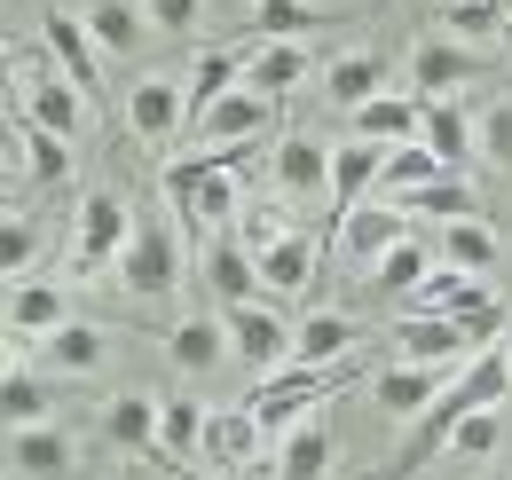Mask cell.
Instances as JSON below:
<instances>
[{
    "label": "cell",
    "mask_w": 512,
    "mask_h": 480,
    "mask_svg": "<svg viewBox=\"0 0 512 480\" xmlns=\"http://www.w3.org/2000/svg\"><path fill=\"white\" fill-rule=\"evenodd\" d=\"M0 142H8V119H0Z\"/></svg>",
    "instance_id": "49"
},
{
    "label": "cell",
    "mask_w": 512,
    "mask_h": 480,
    "mask_svg": "<svg viewBox=\"0 0 512 480\" xmlns=\"http://www.w3.org/2000/svg\"><path fill=\"white\" fill-rule=\"evenodd\" d=\"M402 237H410V213H402V205H355V213L339 221V244H347L355 260H371V268H379Z\"/></svg>",
    "instance_id": "21"
},
{
    "label": "cell",
    "mask_w": 512,
    "mask_h": 480,
    "mask_svg": "<svg viewBox=\"0 0 512 480\" xmlns=\"http://www.w3.org/2000/svg\"><path fill=\"white\" fill-rule=\"evenodd\" d=\"M300 79H308V48H300V40H260V48H245V87H253V95L284 103Z\"/></svg>",
    "instance_id": "19"
},
{
    "label": "cell",
    "mask_w": 512,
    "mask_h": 480,
    "mask_svg": "<svg viewBox=\"0 0 512 480\" xmlns=\"http://www.w3.org/2000/svg\"><path fill=\"white\" fill-rule=\"evenodd\" d=\"M457 378V370H434V362H386L379 378H371V402H379L386 418H426L434 402H442V386Z\"/></svg>",
    "instance_id": "11"
},
{
    "label": "cell",
    "mask_w": 512,
    "mask_h": 480,
    "mask_svg": "<svg viewBox=\"0 0 512 480\" xmlns=\"http://www.w3.org/2000/svg\"><path fill=\"white\" fill-rule=\"evenodd\" d=\"M355 339H363V323L339 315V307H323V315H308V323L292 331V362H300V370H331V362L355 355Z\"/></svg>",
    "instance_id": "18"
},
{
    "label": "cell",
    "mask_w": 512,
    "mask_h": 480,
    "mask_svg": "<svg viewBox=\"0 0 512 480\" xmlns=\"http://www.w3.org/2000/svg\"><path fill=\"white\" fill-rule=\"evenodd\" d=\"M426 181H442V158H434L426 142H402V150H386V174H379L386 205H394V197H410V189H426Z\"/></svg>",
    "instance_id": "39"
},
{
    "label": "cell",
    "mask_w": 512,
    "mask_h": 480,
    "mask_svg": "<svg viewBox=\"0 0 512 480\" xmlns=\"http://www.w3.org/2000/svg\"><path fill=\"white\" fill-rule=\"evenodd\" d=\"M253 449H260V425H253V410H213L205 418V473H221V465H253Z\"/></svg>",
    "instance_id": "27"
},
{
    "label": "cell",
    "mask_w": 512,
    "mask_h": 480,
    "mask_svg": "<svg viewBox=\"0 0 512 480\" xmlns=\"http://www.w3.org/2000/svg\"><path fill=\"white\" fill-rule=\"evenodd\" d=\"M481 480H512V473H481Z\"/></svg>",
    "instance_id": "48"
},
{
    "label": "cell",
    "mask_w": 512,
    "mask_h": 480,
    "mask_svg": "<svg viewBox=\"0 0 512 480\" xmlns=\"http://www.w3.org/2000/svg\"><path fill=\"white\" fill-rule=\"evenodd\" d=\"M79 24H87V40H95L103 56H134L150 16H142L134 0H87V16H79Z\"/></svg>",
    "instance_id": "29"
},
{
    "label": "cell",
    "mask_w": 512,
    "mask_h": 480,
    "mask_svg": "<svg viewBox=\"0 0 512 480\" xmlns=\"http://www.w3.org/2000/svg\"><path fill=\"white\" fill-rule=\"evenodd\" d=\"M245 158H260V142H229V150H190V158H174L166 166V205L182 213V229H190L197 244L221 237L245 205H237V166Z\"/></svg>",
    "instance_id": "1"
},
{
    "label": "cell",
    "mask_w": 512,
    "mask_h": 480,
    "mask_svg": "<svg viewBox=\"0 0 512 480\" xmlns=\"http://www.w3.org/2000/svg\"><path fill=\"white\" fill-rule=\"evenodd\" d=\"M40 347V370H56V378H95L103 362H111V331H95V323H56L48 339H32Z\"/></svg>",
    "instance_id": "14"
},
{
    "label": "cell",
    "mask_w": 512,
    "mask_h": 480,
    "mask_svg": "<svg viewBox=\"0 0 512 480\" xmlns=\"http://www.w3.org/2000/svg\"><path fill=\"white\" fill-rule=\"evenodd\" d=\"M426 276H434V252H426L418 237H402V244L379 260V268H371V284H379V292H394V300H410Z\"/></svg>",
    "instance_id": "38"
},
{
    "label": "cell",
    "mask_w": 512,
    "mask_h": 480,
    "mask_svg": "<svg viewBox=\"0 0 512 480\" xmlns=\"http://www.w3.org/2000/svg\"><path fill=\"white\" fill-rule=\"evenodd\" d=\"M268 174H276L284 197H323V189H331V150L308 142V134H284L276 158H268Z\"/></svg>",
    "instance_id": "20"
},
{
    "label": "cell",
    "mask_w": 512,
    "mask_h": 480,
    "mask_svg": "<svg viewBox=\"0 0 512 480\" xmlns=\"http://www.w3.org/2000/svg\"><path fill=\"white\" fill-rule=\"evenodd\" d=\"M142 16H150L158 32H174V40H190L197 24H205V0H142Z\"/></svg>",
    "instance_id": "44"
},
{
    "label": "cell",
    "mask_w": 512,
    "mask_h": 480,
    "mask_svg": "<svg viewBox=\"0 0 512 480\" xmlns=\"http://www.w3.org/2000/svg\"><path fill=\"white\" fill-rule=\"evenodd\" d=\"M158 457L174 473H197V457H205V402H190V394L158 402Z\"/></svg>",
    "instance_id": "22"
},
{
    "label": "cell",
    "mask_w": 512,
    "mask_h": 480,
    "mask_svg": "<svg viewBox=\"0 0 512 480\" xmlns=\"http://www.w3.org/2000/svg\"><path fill=\"white\" fill-rule=\"evenodd\" d=\"M127 126L142 142H166V134H182L190 126V87H174V79H134L127 87Z\"/></svg>",
    "instance_id": "12"
},
{
    "label": "cell",
    "mask_w": 512,
    "mask_h": 480,
    "mask_svg": "<svg viewBox=\"0 0 512 480\" xmlns=\"http://www.w3.org/2000/svg\"><path fill=\"white\" fill-rule=\"evenodd\" d=\"M229 87H245V48H205V56L190 63V119L205 103H221Z\"/></svg>",
    "instance_id": "35"
},
{
    "label": "cell",
    "mask_w": 512,
    "mask_h": 480,
    "mask_svg": "<svg viewBox=\"0 0 512 480\" xmlns=\"http://www.w3.org/2000/svg\"><path fill=\"white\" fill-rule=\"evenodd\" d=\"M237 480H260V473H237Z\"/></svg>",
    "instance_id": "50"
},
{
    "label": "cell",
    "mask_w": 512,
    "mask_h": 480,
    "mask_svg": "<svg viewBox=\"0 0 512 480\" xmlns=\"http://www.w3.org/2000/svg\"><path fill=\"white\" fill-rule=\"evenodd\" d=\"M56 323H71V307L56 284H16L8 292V339H48Z\"/></svg>",
    "instance_id": "30"
},
{
    "label": "cell",
    "mask_w": 512,
    "mask_h": 480,
    "mask_svg": "<svg viewBox=\"0 0 512 480\" xmlns=\"http://www.w3.org/2000/svg\"><path fill=\"white\" fill-rule=\"evenodd\" d=\"M402 213H426V221H481V197H473V181L465 174H442V181H426V189H410V197H394Z\"/></svg>",
    "instance_id": "32"
},
{
    "label": "cell",
    "mask_w": 512,
    "mask_h": 480,
    "mask_svg": "<svg viewBox=\"0 0 512 480\" xmlns=\"http://www.w3.org/2000/svg\"><path fill=\"white\" fill-rule=\"evenodd\" d=\"M473 71H481V48H457L449 32H434V40L410 48V95H418V103H449Z\"/></svg>",
    "instance_id": "9"
},
{
    "label": "cell",
    "mask_w": 512,
    "mask_h": 480,
    "mask_svg": "<svg viewBox=\"0 0 512 480\" xmlns=\"http://www.w3.org/2000/svg\"><path fill=\"white\" fill-rule=\"evenodd\" d=\"M316 260H323L316 237H300V229L276 237L268 252H260V292H268V300H300V292L316 284Z\"/></svg>",
    "instance_id": "16"
},
{
    "label": "cell",
    "mask_w": 512,
    "mask_h": 480,
    "mask_svg": "<svg viewBox=\"0 0 512 480\" xmlns=\"http://www.w3.org/2000/svg\"><path fill=\"white\" fill-rule=\"evenodd\" d=\"M268 119H276V103L268 95H253V87H229L221 103H205L190 119L197 150H229V142H268Z\"/></svg>",
    "instance_id": "6"
},
{
    "label": "cell",
    "mask_w": 512,
    "mask_h": 480,
    "mask_svg": "<svg viewBox=\"0 0 512 480\" xmlns=\"http://www.w3.org/2000/svg\"><path fill=\"white\" fill-rule=\"evenodd\" d=\"M119 284H127L134 300H150V307L182 292V237H174L158 213H142V221H134L127 252H119Z\"/></svg>",
    "instance_id": "3"
},
{
    "label": "cell",
    "mask_w": 512,
    "mask_h": 480,
    "mask_svg": "<svg viewBox=\"0 0 512 480\" xmlns=\"http://www.w3.org/2000/svg\"><path fill=\"white\" fill-rule=\"evenodd\" d=\"M127 237H134V213L111 197V189H87V197H79V221H71V260H79V276L119 268Z\"/></svg>",
    "instance_id": "5"
},
{
    "label": "cell",
    "mask_w": 512,
    "mask_h": 480,
    "mask_svg": "<svg viewBox=\"0 0 512 480\" xmlns=\"http://www.w3.org/2000/svg\"><path fill=\"white\" fill-rule=\"evenodd\" d=\"M442 32L457 40V48H489L497 32H512V16H505V0H449Z\"/></svg>",
    "instance_id": "36"
},
{
    "label": "cell",
    "mask_w": 512,
    "mask_h": 480,
    "mask_svg": "<svg viewBox=\"0 0 512 480\" xmlns=\"http://www.w3.org/2000/svg\"><path fill=\"white\" fill-rule=\"evenodd\" d=\"M323 87H331V103H347V111H363L371 95H386V56H379V48H347V56H331V71H323Z\"/></svg>",
    "instance_id": "26"
},
{
    "label": "cell",
    "mask_w": 512,
    "mask_h": 480,
    "mask_svg": "<svg viewBox=\"0 0 512 480\" xmlns=\"http://www.w3.org/2000/svg\"><path fill=\"white\" fill-rule=\"evenodd\" d=\"M24 126H40V134H56V142H79L87 134V95L71 87L64 71L48 63L40 79H32V103H24Z\"/></svg>",
    "instance_id": "13"
},
{
    "label": "cell",
    "mask_w": 512,
    "mask_h": 480,
    "mask_svg": "<svg viewBox=\"0 0 512 480\" xmlns=\"http://www.w3.org/2000/svg\"><path fill=\"white\" fill-rule=\"evenodd\" d=\"M16 142H24V166H32V181H64V174H71V142L40 134V126H24Z\"/></svg>",
    "instance_id": "41"
},
{
    "label": "cell",
    "mask_w": 512,
    "mask_h": 480,
    "mask_svg": "<svg viewBox=\"0 0 512 480\" xmlns=\"http://www.w3.org/2000/svg\"><path fill=\"white\" fill-rule=\"evenodd\" d=\"M8 457H16V473L24 480H64L71 473V441L56 425H24V433H8Z\"/></svg>",
    "instance_id": "31"
},
{
    "label": "cell",
    "mask_w": 512,
    "mask_h": 480,
    "mask_svg": "<svg viewBox=\"0 0 512 480\" xmlns=\"http://www.w3.org/2000/svg\"><path fill=\"white\" fill-rule=\"evenodd\" d=\"M497 355H505V362H512V315H505V331H497Z\"/></svg>",
    "instance_id": "46"
},
{
    "label": "cell",
    "mask_w": 512,
    "mask_h": 480,
    "mask_svg": "<svg viewBox=\"0 0 512 480\" xmlns=\"http://www.w3.org/2000/svg\"><path fill=\"white\" fill-rule=\"evenodd\" d=\"M32 260H40V221H24V213H0V284H16Z\"/></svg>",
    "instance_id": "40"
},
{
    "label": "cell",
    "mask_w": 512,
    "mask_h": 480,
    "mask_svg": "<svg viewBox=\"0 0 512 480\" xmlns=\"http://www.w3.org/2000/svg\"><path fill=\"white\" fill-rule=\"evenodd\" d=\"M40 40H48V63L95 103V95H103V48L87 40V24H79L71 8H48V16H40Z\"/></svg>",
    "instance_id": "7"
},
{
    "label": "cell",
    "mask_w": 512,
    "mask_h": 480,
    "mask_svg": "<svg viewBox=\"0 0 512 480\" xmlns=\"http://www.w3.org/2000/svg\"><path fill=\"white\" fill-rule=\"evenodd\" d=\"M221 323H229V355L245 362V370H260V378L292 370V331H300V323H284V307H276V300L221 307Z\"/></svg>",
    "instance_id": "4"
},
{
    "label": "cell",
    "mask_w": 512,
    "mask_h": 480,
    "mask_svg": "<svg viewBox=\"0 0 512 480\" xmlns=\"http://www.w3.org/2000/svg\"><path fill=\"white\" fill-rule=\"evenodd\" d=\"M418 142L442 158V174H465V158L481 150V126L465 119V111H457V95H449V103H426V119H418Z\"/></svg>",
    "instance_id": "23"
},
{
    "label": "cell",
    "mask_w": 512,
    "mask_h": 480,
    "mask_svg": "<svg viewBox=\"0 0 512 480\" xmlns=\"http://www.w3.org/2000/svg\"><path fill=\"white\" fill-rule=\"evenodd\" d=\"M497 441H505L497 410H473V418H465L457 433H449V457H465V465H473V457H497Z\"/></svg>",
    "instance_id": "42"
},
{
    "label": "cell",
    "mask_w": 512,
    "mask_h": 480,
    "mask_svg": "<svg viewBox=\"0 0 512 480\" xmlns=\"http://www.w3.org/2000/svg\"><path fill=\"white\" fill-rule=\"evenodd\" d=\"M166 362H174L182 378H213V370L229 362V323H221V315H182V323L166 331Z\"/></svg>",
    "instance_id": "15"
},
{
    "label": "cell",
    "mask_w": 512,
    "mask_h": 480,
    "mask_svg": "<svg viewBox=\"0 0 512 480\" xmlns=\"http://www.w3.org/2000/svg\"><path fill=\"white\" fill-rule=\"evenodd\" d=\"M473 355H481V347H473V339H465V323H449V315H402V323H394V362L465 370Z\"/></svg>",
    "instance_id": "8"
},
{
    "label": "cell",
    "mask_w": 512,
    "mask_h": 480,
    "mask_svg": "<svg viewBox=\"0 0 512 480\" xmlns=\"http://www.w3.org/2000/svg\"><path fill=\"white\" fill-rule=\"evenodd\" d=\"M316 24H323L316 0H253V40H300L308 48Z\"/></svg>",
    "instance_id": "37"
},
{
    "label": "cell",
    "mask_w": 512,
    "mask_h": 480,
    "mask_svg": "<svg viewBox=\"0 0 512 480\" xmlns=\"http://www.w3.org/2000/svg\"><path fill=\"white\" fill-rule=\"evenodd\" d=\"M103 441L127 449V457L158 449V402H150V394H111V410H103Z\"/></svg>",
    "instance_id": "28"
},
{
    "label": "cell",
    "mask_w": 512,
    "mask_h": 480,
    "mask_svg": "<svg viewBox=\"0 0 512 480\" xmlns=\"http://www.w3.org/2000/svg\"><path fill=\"white\" fill-rule=\"evenodd\" d=\"M331 473V433H323L316 418L292 425L284 441H276V480H323Z\"/></svg>",
    "instance_id": "33"
},
{
    "label": "cell",
    "mask_w": 512,
    "mask_h": 480,
    "mask_svg": "<svg viewBox=\"0 0 512 480\" xmlns=\"http://www.w3.org/2000/svg\"><path fill=\"white\" fill-rule=\"evenodd\" d=\"M16 87V48H0V95Z\"/></svg>",
    "instance_id": "45"
},
{
    "label": "cell",
    "mask_w": 512,
    "mask_h": 480,
    "mask_svg": "<svg viewBox=\"0 0 512 480\" xmlns=\"http://www.w3.org/2000/svg\"><path fill=\"white\" fill-rule=\"evenodd\" d=\"M379 174H386L379 142H339V150H331V221H347V213L379 189Z\"/></svg>",
    "instance_id": "17"
},
{
    "label": "cell",
    "mask_w": 512,
    "mask_h": 480,
    "mask_svg": "<svg viewBox=\"0 0 512 480\" xmlns=\"http://www.w3.org/2000/svg\"><path fill=\"white\" fill-rule=\"evenodd\" d=\"M174 480H205V473H174Z\"/></svg>",
    "instance_id": "47"
},
{
    "label": "cell",
    "mask_w": 512,
    "mask_h": 480,
    "mask_svg": "<svg viewBox=\"0 0 512 480\" xmlns=\"http://www.w3.org/2000/svg\"><path fill=\"white\" fill-rule=\"evenodd\" d=\"M197 276H205V292H213V300H221V307L268 300V292H260V260H253V252H245V244H237V237H229V229H221V237H205V244H197Z\"/></svg>",
    "instance_id": "10"
},
{
    "label": "cell",
    "mask_w": 512,
    "mask_h": 480,
    "mask_svg": "<svg viewBox=\"0 0 512 480\" xmlns=\"http://www.w3.org/2000/svg\"><path fill=\"white\" fill-rule=\"evenodd\" d=\"M56 410V394H48V378L40 370H24V362H8L0 370V433H24V425H48Z\"/></svg>",
    "instance_id": "25"
},
{
    "label": "cell",
    "mask_w": 512,
    "mask_h": 480,
    "mask_svg": "<svg viewBox=\"0 0 512 480\" xmlns=\"http://www.w3.org/2000/svg\"><path fill=\"white\" fill-rule=\"evenodd\" d=\"M347 370H355V362H331V370H300V362H292V370L260 378V394L245 402L253 425H260V441H284L292 425H308L323 394H339V386H347Z\"/></svg>",
    "instance_id": "2"
},
{
    "label": "cell",
    "mask_w": 512,
    "mask_h": 480,
    "mask_svg": "<svg viewBox=\"0 0 512 480\" xmlns=\"http://www.w3.org/2000/svg\"><path fill=\"white\" fill-rule=\"evenodd\" d=\"M418 119H426V103H418V95H371V103L355 111V142L402 150V142H418Z\"/></svg>",
    "instance_id": "24"
},
{
    "label": "cell",
    "mask_w": 512,
    "mask_h": 480,
    "mask_svg": "<svg viewBox=\"0 0 512 480\" xmlns=\"http://www.w3.org/2000/svg\"><path fill=\"white\" fill-rule=\"evenodd\" d=\"M442 268L489 276V268H497V229H489V221H449L442 229Z\"/></svg>",
    "instance_id": "34"
},
{
    "label": "cell",
    "mask_w": 512,
    "mask_h": 480,
    "mask_svg": "<svg viewBox=\"0 0 512 480\" xmlns=\"http://www.w3.org/2000/svg\"><path fill=\"white\" fill-rule=\"evenodd\" d=\"M473 126H481V158H489V166L512 181V103H489Z\"/></svg>",
    "instance_id": "43"
}]
</instances>
